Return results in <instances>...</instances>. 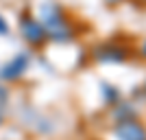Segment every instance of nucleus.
<instances>
[{
    "instance_id": "6",
    "label": "nucleus",
    "mask_w": 146,
    "mask_h": 140,
    "mask_svg": "<svg viewBox=\"0 0 146 140\" xmlns=\"http://www.w3.org/2000/svg\"><path fill=\"white\" fill-rule=\"evenodd\" d=\"M7 98H9V94H7V90L0 85V105H5V103H7Z\"/></svg>"
},
{
    "instance_id": "1",
    "label": "nucleus",
    "mask_w": 146,
    "mask_h": 140,
    "mask_svg": "<svg viewBox=\"0 0 146 140\" xmlns=\"http://www.w3.org/2000/svg\"><path fill=\"white\" fill-rule=\"evenodd\" d=\"M44 22L48 26V33L50 37L55 40H68L70 37V29H68V20L59 13L57 7H44Z\"/></svg>"
},
{
    "instance_id": "4",
    "label": "nucleus",
    "mask_w": 146,
    "mask_h": 140,
    "mask_svg": "<svg viewBox=\"0 0 146 140\" xmlns=\"http://www.w3.org/2000/svg\"><path fill=\"white\" fill-rule=\"evenodd\" d=\"M26 64H29V57H26V55H18L11 64H7V66L2 68V72H0V74H2L5 79H15L18 74H22V70L26 68Z\"/></svg>"
},
{
    "instance_id": "9",
    "label": "nucleus",
    "mask_w": 146,
    "mask_h": 140,
    "mask_svg": "<svg viewBox=\"0 0 146 140\" xmlns=\"http://www.w3.org/2000/svg\"><path fill=\"white\" fill-rule=\"evenodd\" d=\"M107 2H111V5H113V2H120V0H107Z\"/></svg>"
},
{
    "instance_id": "10",
    "label": "nucleus",
    "mask_w": 146,
    "mask_h": 140,
    "mask_svg": "<svg viewBox=\"0 0 146 140\" xmlns=\"http://www.w3.org/2000/svg\"><path fill=\"white\" fill-rule=\"evenodd\" d=\"M0 123H2V116H0Z\"/></svg>"
},
{
    "instance_id": "8",
    "label": "nucleus",
    "mask_w": 146,
    "mask_h": 140,
    "mask_svg": "<svg viewBox=\"0 0 146 140\" xmlns=\"http://www.w3.org/2000/svg\"><path fill=\"white\" fill-rule=\"evenodd\" d=\"M142 53H144V57H146V44H144V48H142Z\"/></svg>"
},
{
    "instance_id": "5",
    "label": "nucleus",
    "mask_w": 146,
    "mask_h": 140,
    "mask_svg": "<svg viewBox=\"0 0 146 140\" xmlns=\"http://www.w3.org/2000/svg\"><path fill=\"white\" fill-rule=\"evenodd\" d=\"M124 57H127V53L120 46H103L98 50V59L100 61H122Z\"/></svg>"
},
{
    "instance_id": "7",
    "label": "nucleus",
    "mask_w": 146,
    "mask_h": 140,
    "mask_svg": "<svg viewBox=\"0 0 146 140\" xmlns=\"http://www.w3.org/2000/svg\"><path fill=\"white\" fill-rule=\"evenodd\" d=\"M9 31V26H7V22L2 20V15H0V33H7Z\"/></svg>"
},
{
    "instance_id": "3",
    "label": "nucleus",
    "mask_w": 146,
    "mask_h": 140,
    "mask_svg": "<svg viewBox=\"0 0 146 140\" xmlns=\"http://www.w3.org/2000/svg\"><path fill=\"white\" fill-rule=\"evenodd\" d=\"M22 33H24V37L29 40L31 44H42L44 40H46V31H44V26L37 22V20H33V18H26V20H22Z\"/></svg>"
},
{
    "instance_id": "2",
    "label": "nucleus",
    "mask_w": 146,
    "mask_h": 140,
    "mask_svg": "<svg viewBox=\"0 0 146 140\" xmlns=\"http://www.w3.org/2000/svg\"><path fill=\"white\" fill-rule=\"evenodd\" d=\"M116 136L120 140H146V127L135 118H122L116 127Z\"/></svg>"
}]
</instances>
